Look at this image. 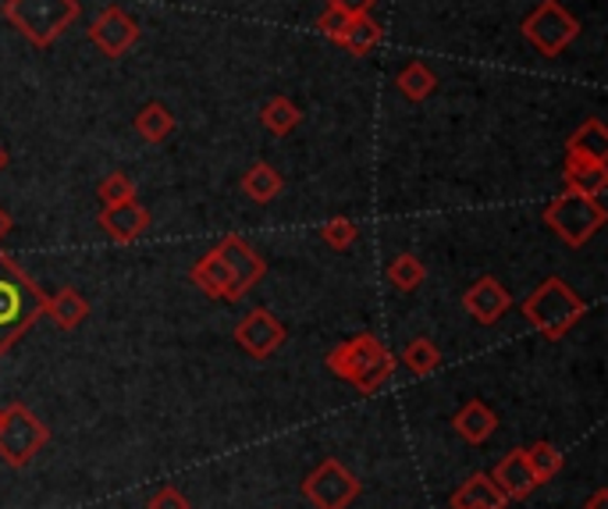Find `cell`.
Returning <instances> with one entry per match:
<instances>
[{
    "instance_id": "obj_1",
    "label": "cell",
    "mask_w": 608,
    "mask_h": 509,
    "mask_svg": "<svg viewBox=\"0 0 608 509\" xmlns=\"http://www.w3.org/2000/svg\"><path fill=\"white\" fill-rule=\"evenodd\" d=\"M324 364L334 378L353 385L363 396L382 392L388 378L395 374V356L388 353V346L374 332H360L353 339L339 342V346L324 356Z\"/></svg>"
},
{
    "instance_id": "obj_2",
    "label": "cell",
    "mask_w": 608,
    "mask_h": 509,
    "mask_svg": "<svg viewBox=\"0 0 608 509\" xmlns=\"http://www.w3.org/2000/svg\"><path fill=\"white\" fill-rule=\"evenodd\" d=\"M43 299L47 292L11 261V253L0 250V356L40 321Z\"/></svg>"
},
{
    "instance_id": "obj_3",
    "label": "cell",
    "mask_w": 608,
    "mask_h": 509,
    "mask_svg": "<svg viewBox=\"0 0 608 509\" xmlns=\"http://www.w3.org/2000/svg\"><path fill=\"white\" fill-rule=\"evenodd\" d=\"M587 313V303L581 299L566 278H544L541 286L523 299V318L530 321L534 332H541L549 342H559L570 335L581 318Z\"/></svg>"
},
{
    "instance_id": "obj_4",
    "label": "cell",
    "mask_w": 608,
    "mask_h": 509,
    "mask_svg": "<svg viewBox=\"0 0 608 509\" xmlns=\"http://www.w3.org/2000/svg\"><path fill=\"white\" fill-rule=\"evenodd\" d=\"M0 11L33 47H51L79 22L82 4L79 0H4Z\"/></svg>"
},
{
    "instance_id": "obj_5",
    "label": "cell",
    "mask_w": 608,
    "mask_h": 509,
    "mask_svg": "<svg viewBox=\"0 0 608 509\" xmlns=\"http://www.w3.org/2000/svg\"><path fill=\"white\" fill-rule=\"evenodd\" d=\"M51 442V428L25 407V402H8L0 407V460L11 471H25Z\"/></svg>"
},
{
    "instance_id": "obj_6",
    "label": "cell",
    "mask_w": 608,
    "mask_h": 509,
    "mask_svg": "<svg viewBox=\"0 0 608 509\" xmlns=\"http://www.w3.org/2000/svg\"><path fill=\"white\" fill-rule=\"evenodd\" d=\"M541 221L549 224V229L566 246L581 250V246H587L590 239H595L605 229L608 211L601 207V200H595V197H576V192H562L559 200H552L541 211Z\"/></svg>"
},
{
    "instance_id": "obj_7",
    "label": "cell",
    "mask_w": 608,
    "mask_h": 509,
    "mask_svg": "<svg viewBox=\"0 0 608 509\" xmlns=\"http://www.w3.org/2000/svg\"><path fill=\"white\" fill-rule=\"evenodd\" d=\"M302 499H307L313 509H349L360 499V477L353 471H345L334 456H324L317 467L302 477Z\"/></svg>"
},
{
    "instance_id": "obj_8",
    "label": "cell",
    "mask_w": 608,
    "mask_h": 509,
    "mask_svg": "<svg viewBox=\"0 0 608 509\" xmlns=\"http://www.w3.org/2000/svg\"><path fill=\"white\" fill-rule=\"evenodd\" d=\"M520 29H523L530 47H534L538 54H544V57L562 54L576 36H581V22H576L573 14L559 4V0H541V4L523 19Z\"/></svg>"
},
{
    "instance_id": "obj_9",
    "label": "cell",
    "mask_w": 608,
    "mask_h": 509,
    "mask_svg": "<svg viewBox=\"0 0 608 509\" xmlns=\"http://www.w3.org/2000/svg\"><path fill=\"white\" fill-rule=\"evenodd\" d=\"M140 36H143V29H140V22H135V14H129L118 4L103 8L100 19L89 25V43H93L103 57H111V62L125 57L135 43H140Z\"/></svg>"
},
{
    "instance_id": "obj_10",
    "label": "cell",
    "mask_w": 608,
    "mask_h": 509,
    "mask_svg": "<svg viewBox=\"0 0 608 509\" xmlns=\"http://www.w3.org/2000/svg\"><path fill=\"white\" fill-rule=\"evenodd\" d=\"M285 339H288L285 324L267 307L250 310L246 318L235 324L239 350L246 353V356H253V361H267V356H275L285 346Z\"/></svg>"
},
{
    "instance_id": "obj_11",
    "label": "cell",
    "mask_w": 608,
    "mask_h": 509,
    "mask_svg": "<svg viewBox=\"0 0 608 509\" xmlns=\"http://www.w3.org/2000/svg\"><path fill=\"white\" fill-rule=\"evenodd\" d=\"M463 310L477 324L491 328V324H498L512 310V292L501 286L495 275H480L474 286L463 292Z\"/></svg>"
},
{
    "instance_id": "obj_12",
    "label": "cell",
    "mask_w": 608,
    "mask_h": 509,
    "mask_svg": "<svg viewBox=\"0 0 608 509\" xmlns=\"http://www.w3.org/2000/svg\"><path fill=\"white\" fill-rule=\"evenodd\" d=\"M214 250H218V257L224 261L228 272L235 275V281L242 286V292H250V289H256V286L264 281V275H267V261H264L261 253H256L242 235H224Z\"/></svg>"
},
{
    "instance_id": "obj_13",
    "label": "cell",
    "mask_w": 608,
    "mask_h": 509,
    "mask_svg": "<svg viewBox=\"0 0 608 509\" xmlns=\"http://www.w3.org/2000/svg\"><path fill=\"white\" fill-rule=\"evenodd\" d=\"M491 482L498 485L501 496H506V502H523L541 488L538 474L527 460V449H512V453L501 456L495 474H491Z\"/></svg>"
},
{
    "instance_id": "obj_14",
    "label": "cell",
    "mask_w": 608,
    "mask_h": 509,
    "mask_svg": "<svg viewBox=\"0 0 608 509\" xmlns=\"http://www.w3.org/2000/svg\"><path fill=\"white\" fill-rule=\"evenodd\" d=\"M189 278H192V286L200 289L203 296L221 299V303H235V299L246 296V292H242L239 281H235V275L228 272L224 261L218 257V250L203 253V257L189 267Z\"/></svg>"
},
{
    "instance_id": "obj_15",
    "label": "cell",
    "mask_w": 608,
    "mask_h": 509,
    "mask_svg": "<svg viewBox=\"0 0 608 509\" xmlns=\"http://www.w3.org/2000/svg\"><path fill=\"white\" fill-rule=\"evenodd\" d=\"M100 229L108 232V239H114V243H135V239H143L146 229H150V211L140 200H125V203L103 207V211H100Z\"/></svg>"
},
{
    "instance_id": "obj_16",
    "label": "cell",
    "mask_w": 608,
    "mask_h": 509,
    "mask_svg": "<svg viewBox=\"0 0 608 509\" xmlns=\"http://www.w3.org/2000/svg\"><path fill=\"white\" fill-rule=\"evenodd\" d=\"M452 428H455V435H460L466 445H484V442L495 435L498 413L484 399H469V402H463L460 410H455Z\"/></svg>"
},
{
    "instance_id": "obj_17",
    "label": "cell",
    "mask_w": 608,
    "mask_h": 509,
    "mask_svg": "<svg viewBox=\"0 0 608 509\" xmlns=\"http://www.w3.org/2000/svg\"><path fill=\"white\" fill-rule=\"evenodd\" d=\"M506 496L498 491V485L491 482V474H469L463 485H455V491L449 496V509H506Z\"/></svg>"
},
{
    "instance_id": "obj_18",
    "label": "cell",
    "mask_w": 608,
    "mask_h": 509,
    "mask_svg": "<svg viewBox=\"0 0 608 509\" xmlns=\"http://www.w3.org/2000/svg\"><path fill=\"white\" fill-rule=\"evenodd\" d=\"M562 182H566V192L601 200V192L608 189V161L566 157V171H562Z\"/></svg>"
},
{
    "instance_id": "obj_19",
    "label": "cell",
    "mask_w": 608,
    "mask_h": 509,
    "mask_svg": "<svg viewBox=\"0 0 608 509\" xmlns=\"http://www.w3.org/2000/svg\"><path fill=\"white\" fill-rule=\"evenodd\" d=\"M43 313L60 328V332H75L89 318V303L79 289H57L43 299Z\"/></svg>"
},
{
    "instance_id": "obj_20",
    "label": "cell",
    "mask_w": 608,
    "mask_h": 509,
    "mask_svg": "<svg viewBox=\"0 0 608 509\" xmlns=\"http://www.w3.org/2000/svg\"><path fill=\"white\" fill-rule=\"evenodd\" d=\"M382 40H385V29H382V22L374 19V14H353L349 25H345L342 40H339V47L349 51L353 57H363V54L382 47Z\"/></svg>"
},
{
    "instance_id": "obj_21",
    "label": "cell",
    "mask_w": 608,
    "mask_h": 509,
    "mask_svg": "<svg viewBox=\"0 0 608 509\" xmlns=\"http://www.w3.org/2000/svg\"><path fill=\"white\" fill-rule=\"evenodd\" d=\"M566 157H587V161H608V129L601 118H587L570 136Z\"/></svg>"
},
{
    "instance_id": "obj_22",
    "label": "cell",
    "mask_w": 608,
    "mask_h": 509,
    "mask_svg": "<svg viewBox=\"0 0 608 509\" xmlns=\"http://www.w3.org/2000/svg\"><path fill=\"white\" fill-rule=\"evenodd\" d=\"M281 189H285V175L275 168V164H253V168L242 175V192L253 200V203H270V200H278L281 197Z\"/></svg>"
},
{
    "instance_id": "obj_23",
    "label": "cell",
    "mask_w": 608,
    "mask_h": 509,
    "mask_svg": "<svg viewBox=\"0 0 608 509\" xmlns=\"http://www.w3.org/2000/svg\"><path fill=\"white\" fill-rule=\"evenodd\" d=\"M135 132H140L146 143H164L175 132V114H172V108H167V103H161V100L143 103L140 114H135Z\"/></svg>"
},
{
    "instance_id": "obj_24",
    "label": "cell",
    "mask_w": 608,
    "mask_h": 509,
    "mask_svg": "<svg viewBox=\"0 0 608 509\" xmlns=\"http://www.w3.org/2000/svg\"><path fill=\"white\" fill-rule=\"evenodd\" d=\"M399 361L409 374H413V378H428V374H434L438 367H442V350H438V342H431L428 335H417V339L406 342Z\"/></svg>"
},
{
    "instance_id": "obj_25",
    "label": "cell",
    "mask_w": 608,
    "mask_h": 509,
    "mask_svg": "<svg viewBox=\"0 0 608 509\" xmlns=\"http://www.w3.org/2000/svg\"><path fill=\"white\" fill-rule=\"evenodd\" d=\"M299 122H302V111L288 97H270L261 108V125L270 136H288L292 129H299Z\"/></svg>"
},
{
    "instance_id": "obj_26",
    "label": "cell",
    "mask_w": 608,
    "mask_h": 509,
    "mask_svg": "<svg viewBox=\"0 0 608 509\" xmlns=\"http://www.w3.org/2000/svg\"><path fill=\"white\" fill-rule=\"evenodd\" d=\"M385 275L399 292H417L423 281H428V264H423L420 257H413V253H399V257L388 261Z\"/></svg>"
},
{
    "instance_id": "obj_27",
    "label": "cell",
    "mask_w": 608,
    "mask_h": 509,
    "mask_svg": "<svg viewBox=\"0 0 608 509\" xmlns=\"http://www.w3.org/2000/svg\"><path fill=\"white\" fill-rule=\"evenodd\" d=\"M395 86H399V93L409 100V103H420V100H428L434 93V86H438V75L423 65V62H409L402 71H399V79H395Z\"/></svg>"
},
{
    "instance_id": "obj_28",
    "label": "cell",
    "mask_w": 608,
    "mask_h": 509,
    "mask_svg": "<svg viewBox=\"0 0 608 509\" xmlns=\"http://www.w3.org/2000/svg\"><path fill=\"white\" fill-rule=\"evenodd\" d=\"M527 460H530V467H534V474H538V482L544 485V482H552V477L566 467V456L559 453V449L552 445V442H534V445H527Z\"/></svg>"
},
{
    "instance_id": "obj_29",
    "label": "cell",
    "mask_w": 608,
    "mask_h": 509,
    "mask_svg": "<svg viewBox=\"0 0 608 509\" xmlns=\"http://www.w3.org/2000/svg\"><path fill=\"white\" fill-rule=\"evenodd\" d=\"M97 200L103 207H114V203H125V200H135V182L125 175V171H111L103 182L97 186Z\"/></svg>"
},
{
    "instance_id": "obj_30",
    "label": "cell",
    "mask_w": 608,
    "mask_h": 509,
    "mask_svg": "<svg viewBox=\"0 0 608 509\" xmlns=\"http://www.w3.org/2000/svg\"><path fill=\"white\" fill-rule=\"evenodd\" d=\"M321 239H324V246H331V250H349L360 239V229H356L353 218H328L321 224Z\"/></svg>"
},
{
    "instance_id": "obj_31",
    "label": "cell",
    "mask_w": 608,
    "mask_h": 509,
    "mask_svg": "<svg viewBox=\"0 0 608 509\" xmlns=\"http://www.w3.org/2000/svg\"><path fill=\"white\" fill-rule=\"evenodd\" d=\"M146 509H192V506H189V499H186V496H181V488L164 485V488H157V491H154V496H150Z\"/></svg>"
},
{
    "instance_id": "obj_32",
    "label": "cell",
    "mask_w": 608,
    "mask_h": 509,
    "mask_svg": "<svg viewBox=\"0 0 608 509\" xmlns=\"http://www.w3.org/2000/svg\"><path fill=\"white\" fill-rule=\"evenodd\" d=\"M345 25H349V14L339 11V8H328L321 19H317V29H321V36H328L331 43H339L342 33H345Z\"/></svg>"
},
{
    "instance_id": "obj_33",
    "label": "cell",
    "mask_w": 608,
    "mask_h": 509,
    "mask_svg": "<svg viewBox=\"0 0 608 509\" xmlns=\"http://www.w3.org/2000/svg\"><path fill=\"white\" fill-rule=\"evenodd\" d=\"M374 4H377V0H331V8L345 11L349 19H353V14H371V11H374Z\"/></svg>"
},
{
    "instance_id": "obj_34",
    "label": "cell",
    "mask_w": 608,
    "mask_h": 509,
    "mask_svg": "<svg viewBox=\"0 0 608 509\" xmlns=\"http://www.w3.org/2000/svg\"><path fill=\"white\" fill-rule=\"evenodd\" d=\"M584 509H608V488H598L595 496L587 499V506Z\"/></svg>"
},
{
    "instance_id": "obj_35",
    "label": "cell",
    "mask_w": 608,
    "mask_h": 509,
    "mask_svg": "<svg viewBox=\"0 0 608 509\" xmlns=\"http://www.w3.org/2000/svg\"><path fill=\"white\" fill-rule=\"evenodd\" d=\"M11 229H14V221H11V214L4 211V207H0V243L11 235Z\"/></svg>"
},
{
    "instance_id": "obj_36",
    "label": "cell",
    "mask_w": 608,
    "mask_h": 509,
    "mask_svg": "<svg viewBox=\"0 0 608 509\" xmlns=\"http://www.w3.org/2000/svg\"><path fill=\"white\" fill-rule=\"evenodd\" d=\"M4 168H8V150L0 146V171H4Z\"/></svg>"
}]
</instances>
